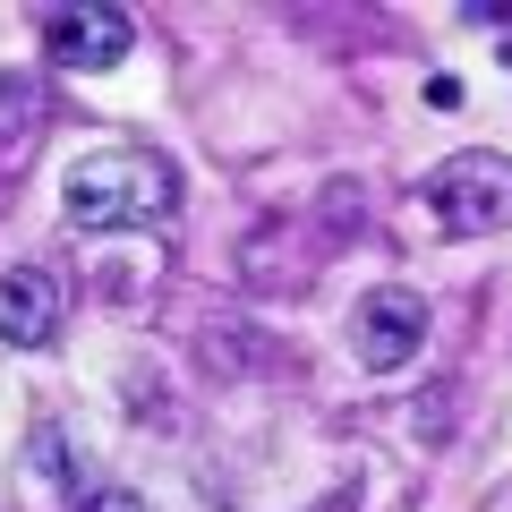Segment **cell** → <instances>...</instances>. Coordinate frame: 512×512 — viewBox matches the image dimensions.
I'll return each instance as SVG.
<instances>
[{"label":"cell","instance_id":"6da1fadb","mask_svg":"<svg viewBox=\"0 0 512 512\" xmlns=\"http://www.w3.org/2000/svg\"><path fill=\"white\" fill-rule=\"evenodd\" d=\"M171 205H180V180H171V163L146 154V146H94V154H77L69 180H60V214H69L77 231H146Z\"/></svg>","mask_w":512,"mask_h":512},{"label":"cell","instance_id":"7a4b0ae2","mask_svg":"<svg viewBox=\"0 0 512 512\" xmlns=\"http://www.w3.org/2000/svg\"><path fill=\"white\" fill-rule=\"evenodd\" d=\"M427 205L444 214V231L478 239V231H512V163L504 154H453L427 180Z\"/></svg>","mask_w":512,"mask_h":512},{"label":"cell","instance_id":"3957f363","mask_svg":"<svg viewBox=\"0 0 512 512\" xmlns=\"http://www.w3.org/2000/svg\"><path fill=\"white\" fill-rule=\"evenodd\" d=\"M350 342H359L367 376H402V367L419 359V342H427V299L402 291V282H376V291L359 299V316H350Z\"/></svg>","mask_w":512,"mask_h":512},{"label":"cell","instance_id":"277c9868","mask_svg":"<svg viewBox=\"0 0 512 512\" xmlns=\"http://www.w3.org/2000/svg\"><path fill=\"white\" fill-rule=\"evenodd\" d=\"M43 52L60 69H120L137 52V18H128L120 0H69V9L43 18Z\"/></svg>","mask_w":512,"mask_h":512},{"label":"cell","instance_id":"5b68a950","mask_svg":"<svg viewBox=\"0 0 512 512\" xmlns=\"http://www.w3.org/2000/svg\"><path fill=\"white\" fill-rule=\"evenodd\" d=\"M60 333V282L35 265H9L0 274V342L9 350H43Z\"/></svg>","mask_w":512,"mask_h":512},{"label":"cell","instance_id":"8992f818","mask_svg":"<svg viewBox=\"0 0 512 512\" xmlns=\"http://www.w3.org/2000/svg\"><path fill=\"white\" fill-rule=\"evenodd\" d=\"M205 367H222V376H265V367H282L291 350L274 342V333H256V325H231V316H214V325L197 333Z\"/></svg>","mask_w":512,"mask_h":512},{"label":"cell","instance_id":"52a82bcc","mask_svg":"<svg viewBox=\"0 0 512 512\" xmlns=\"http://www.w3.org/2000/svg\"><path fill=\"white\" fill-rule=\"evenodd\" d=\"M35 128H43V86L26 69L0 77V171H18L35 154Z\"/></svg>","mask_w":512,"mask_h":512},{"label":"cell","instance_id":"ba28073f","mask_svg":"<svg viewBox=\"0 0 512 512\" xmlns=\"http://www.w3.org/2000/svg\"><path fill=\"white\" fill-rule=\"evenodd\" d=\"M26 470H35V487L52 495V504L77 487V461H69V444H60V427H35V444H26Z\"/></svg>","mask_w":512,"mask_h":512},{"label":"cell","instance_id":"9c48e42d","mask_svg":"<svg viewBox=\"0 0 512 512\" xmlns=\"http://www.w3.org/2000/svg\"><path fill=\"white\" fill-rule=\"evenodd\" d=\"M77 512H146V495H128V487H103V495H86Z\"/></svg>","mask_w":512,"mask_h":512},{"label":"cell","instance_id":"30bf717a","mask_svg":"<svg viewBox=\"0 0 512 512\" xmlns=\"http://www.w3.org/2000/svg\"><path fill=\"white\" fill-rule=\"evenodd\" d=\"M461 18H470V26H504V35H512V0H470Z\"/></svg>","mask_w":512,"mask_h":512},{"label":"cell","instance_id":"8fae6325","mask_svg":"<svg viewBox=\"0 0 512 512\" xmlns=\"http://www.w3.org/2000/svg\"><path fill=\"white\" fill-rule=\"evenodd\" d=\"M427 103H436V111H461V77H427Z\"/></svg>","mask_w":512,"mask_h":512}]
</instances>
